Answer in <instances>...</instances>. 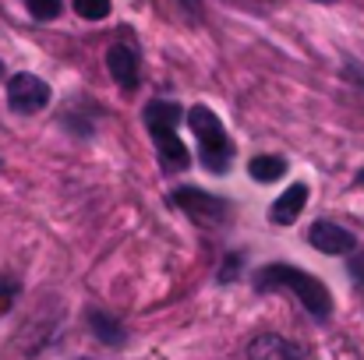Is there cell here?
<instances>
[{
	"instance_id": "obj_3",
	"label": "cell",
	"mask_w": 364,
	"mask_h": 360,
	"mask_svg": "<svg viewBox=\"0 0 364 360\" xmlns=\"http://www.w3.org/2000/svg\"><path fill=\"white\" fill-rule=\"evenodd\" d=\"M188 124H191V131H195V138H198V152H202L205 170H209V173H227V166H230V159H234V141H230L223 120L216 117L209 107L198 103V107H191Z\"/></svg>"
},
{
	"instance_id": "obj_11",
	"label": "cell",
	"mask_w": 364,
	"mask_h": 360,
	"mask_svg": "<svg viewBox=\"0 0 364 360\" xmlns=\"http://www.w3.org/2000/svg\"><path fill=\"white\" fill-rule=\"evenodd\" d=\"M247 173H251L258 184H272V180H279V177L287 173V159H279V156H255V159L247 163Z\"/></svg>"
},
{
	"instance_id": "obj_8",
	"label": "cell",
	"mask_w": 364,
	"mask_h": 360,
	"mask_svg": "<svg viewBox=\"0 0 364 360\" xmlns=\"http://www.w3.org/2000/svg\"><path fill=\"white\" fill-rule=\"evenodd\" d=\"M247 357L251 360H304V347L301 343H290V339H283L276 332H265V336L251 339Z\"/></svg>"
},
{
	"instance_id": "obj_15",
	"label": "cell",
	"mask_w": 364,
	"mask_h": 360,
	"mask_svg": "<svg viewBox=\"0 0 364 360\" xmlns=\"http://www.w3.org/2000/svg\"><path fill=\"white\" fill-rule=\"evenodd\" d=\"M181 4H184L188 11H195V7H198V0H181Z\"/></svg>"
},
{
	"instance_id": "obj_13",
	"label": "cell",
	"mask_w": 364,
	"mask_h": 360,
	"mask_svg": "<svg viewBox=\"0 0 364 360\" xmlns=\"http://www.w3.org/2000/svg\"><path fill=\"white\" fill-rule=\"evenodd\" d=\"M25 7L32 11V18L39 21H53L60 14V0H25Z\"/></svg>"
},
{
	"instance_id": "obj_7",
	"label": "cell",
	"mask_w": 364,
	"mask_h": 360,
	"mask_svg": "<svg viewBox=\"0 0 364 360\" xmlns=\"http://www.w3.org/2000/svg\"><path fill=\"white\" fill-rule=\"evenodd\" d=\"M107 71H110V78L121 85L124 92H134L138 89V53L131 46L114 43L107 50Z\"/></svg>"
},
{
	"instance_id": "obj_4",
	"label": "cell",
	"mask_w": 364,
	"mask_h": 360,
	"mask_svg": "<svg viewBox=\"0 0 364 360\" xmlns=\"http://www.w3.org/2000/svg\"><path fill=\"white\" fill-rule=\"evenodd\" d=\"M7 103H11L14 114H39L50 103V85L43 78L21 71L7 82Z\"/></svg>"
},
{
	"instance_id": "obj_9",
	"label": "cell",
	"mask_w": 364,
	"mask_h": 360,
	"mask_svg": "<svg viewBox=\"0 0 364 360\" xmlns=\"http://www.w3.org/2000/svg\"><path fill=\"white\" fill-rule=\"evenodd\" d=\"M304 205H308V184H290V187L272 202L269 219H272L276 227H290V223L304 212Z\"/></svg>"
},
{
	"instance_id": "obj_16",
	"label": "cell",
	"mask_w": 364,
	"mask_h": 360,
	"mask_svg": "<svg viewBox=\"0 0 364 360\" xmlns=\"http://www.w3.org/2000/svg\"><path fill=\"white\" fill-rule=\"evenodd\" d=\"M358 184H361V187H364V170H361V173H358Z\"/></svg>"
},
{
	"instance_id": "obj_18",
	"label": "cell",
	"mask_w": 364,
	"mask_h": 360,
	"mask_svg": "<svg viewBox=\"0 0 364 360\" xmlns=\"http://www.w3.org/2000/svg\"><path fill=\"white\" fill-rule=\"evenodd\" d=\"M322 4H333V0H322Z\"/></svg>"
},
{
	"instance_id": "obj_2",
	"label": "cell",
	"mask_w": 364,
	"mask_h": 360,
	"mask_svg": "<svg viewBox=\"0 0 364 360\" xmlns=\"http://www.w3.org/2000/svg\"><path fill=\"white\" fill-rule=\"evenodd\" d=\"M177 124H181V107L177 103H166V99H152L145 107V127L159 148V159L166 170H184L191 159H188V148L184 141L177 138Z\"/></svg>"
},
{
	"instance_id": "obj_17",
	"label": "cell",
	"mask_w": 364,
	"mask_h": 360,
	"mask_svg": "<svg viewBox=\"0 0 364 360\" xmlns=\"http://www.w3.org/2000/svg\"><path fill=\"white\" fill-rule=\"evenodd\" d=\"M0 78H4V64H0Z\"/></svg>"
},
{
	"instance_id": "obj_14",
	"label": "cell",
	"mask_w": 364,
	"mask_h": 360,
	"mask_svg": "<svg viewBox=\"0 0 364 360\" xmlns=\"http://www.w3.org/2000/svg\"><path fill=\"white\" fill-rule=\"evenodd\" d=\"M347 272H350V279L358 283L364 290V251H358L354 258H350V265H347Z\"/></svg>"
},
{
	"instance_id": "obj_1",
	"label": "cell",
	"mask_w": 364,
	"mask_h": 360,
	"mask_svg": "<svg viewBox=\"0 0 364 360\" xmlns=\"http://www.w3.org/2000/svg\"><path fill=\"white\" fill-rule=\"evenodd\" d=\"M255 286L258 290H290L304 304V311L315 315L318 322H326L333 315V293L326 290V283L315 279V276H308L297 265H265L255 276Z\"/></svg>"
},
{
	"instance_id": "obj_6",
	"label": "cell",
	"mask_w": 364,
	"mask_h": 360,
	"mask_svg": "<svg viewBox=\"0 0 364 360\" xmlns=\"http://www.w3.org/2000/svg\"><path fill=\"white\" fill-rule=\"evenodd\" d=\"M311 247H318L322 254H350L354 247H358V237L350 234V230H343L340 223H333V219H318L315 227H311Z\"/></svg>"
},
{
	"instance_id": "obj_12",
	"label": "cell",
	"mask_w": 364,
	"mask_h": 360,
	"mask_svg": "<svg viewBox=\"0 0 364 360\" xmlns=\"http://www.w3.org/2000/svg\"><path fill=\"white\" fill-rule=\"evenodd\" d=\"M75 11L85 21H103L110 14V0H75Z\"/></svg>"
},
{
	"instance_id": "obj_5",
	"label": "cell",
	"mask_w": 364,
	"mask_h": 360,
	"mask_svg": "<svg viewBox=\"0 0 364 360\" xmlns=\"http://www.w3.org/2000/svg\"><path fill=\"white\" fill-rule=\"evenodd\" d=\"M170 205L184 209V212L195 216V219H213V223L230 212V205H227L223 198H216V195H209V191H198V187H177V191L170 195Z\"/></svg>"
},
{
	"instance_id": "obj_10",
	"label": "cell",
	"mask_w": 364,
	"mask_h": 360,
	"mask_svg": "<svg viewBox=\"0 0 364 360\" xmlns=\"http://www.w3.org/2000/svg\"><path fill=\"white\" fill-rule=\"evenodd\" d=\"M85 322H89V332L100 339V343H107V347H124V325L114 318V315H107V311H85Z\"/></svg>"
}]
</instances>
